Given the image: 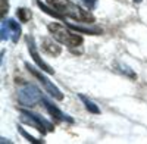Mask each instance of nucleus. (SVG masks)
<instances>
[{"label": "nucleus", "instance_id": "nucleus-2", "mask_svg": "<svg viewBox=\"0 0 147 144\" xmlns=\"http://www.w3.org/2000/svg\"><path fill=\"white\" fill-rule=\"evenodd\" d=\"M47 30L50 32V35L60 44H65L68 47H78L82 44V37L75 32H72L68 27L62 25L57 22H52L47 25Z\"/></svg>", "mask_w": 147, "mask_h": 144}, {"label": "nucleus", "instance_id": "nucleus-4", "mask_svg": "<svg viewBox=\"0 0 147 144\" xmlns=\"http://www.w3.org/2000/svg\"><path fill=\"white\" fill-rule=\"evenodd\" d=\"M28 50H30V55H31V57H32V61L37 63V66H38V68H41V71L47 72V74H55V71L40 57L38 52H37V49H35V44H34L32 38H28Z\"/></svg>", "mask_w": 147, "mask_h": 144}, {"label": "nucleus", "instance_id": "nucleus-5", "mask_svg": "<svg viewBox=\"0 0 147 144\" xmlns=\"http://www.w3.org/2000/svg\"><path fill=\"white\" fill-rule=\"evenodd\" d=\"M41 49L50 56H59L60 52H62L60 46L53 43V40H50V38H41Z\"/></svg>", "mask_w": 147, "mask_h": 144}, {"label": "nucleus", "instance_id": "nucleus-8", "mask_svg": "<svg viewBox=\"0 0 147 144\" xmlns=\"http://www.w3.org/2000/svg\"><path fill=\"white\" fill-rule=\"evenodd\" d=\"M69 28L77 32H84V34H90V35H99L102 32V30H88V28H81V27H75V25H69Z\"/></svg>", "mask_w": 147, "mask_h": 144}, {"label": "nucleus", "instance_id": "nucleus-3", "mask_svg": "<svg viewBox=\"0 0 147 144\" xmlns=\"http://www.w3.org/2000/svg\"><path fill=\"white\" fill-rule=\"evenodd\" d=\"M25 66H27V69L31 72V74L37 78V79H38L41 84H43V87L46 88V91L49 93V94H50L52 96V97L53 99H56V100H63V94L62 93H60V90L56 87V85H53V84L50 82V81H49L43 74H41V72L40 71H37L35 68H32V66H30L28 63H25Z\"/></svg>", "mask_w": 147, "mask_h": 144}, {"label": "nucleus", "instance_id": "nucleus-11", "mask_svg": "<svg viewBox=\"0 0 147 144\" xmlns=\"http://www.w3.org/2000/svg\"><path fill=\"white\" fill-rule=\"evenodd\" d=\"M18 129H19V133H21V134H22V135H24V137H25V138H27V140H28V141H30V143H40V141H38V140H35V138H34V137H32V135H30V134H28V133H25V131H24V129H22V128H21V127H18Z\"/></svg>", "mask_w": 147, "mask_h": 144}, {"label": "nucleus", "instance_id": "nucleus-6", "mask_svg": "<svg viewBox=\"0 0 147 144\" xmlns=\"http://www.w3.org/2000/svg\"><path fill=\"white\" fill-rule=\"evenodd\" d=\"M37 6H38L43 12H46V13L47 15H50V16H53V18H57V19H60V21H63L66 16L65 15H62V13H60V12L59 10H56V9H53L52 6L50 7H49V6H46L43 2H40V0H38V2H37Z\"/></svg>", "mask_w": 147, "mask_h": 144}, {"label": "nucleus", "instance_id": "nucleus-9", "mask_svg": "<svg viewBox=\"0 0 147 144\" xmlns=\"http://www.w3.org/2000/svg\"><path fill=\"white\" fill-rule=\"evenodd\" d=\"M81 99H82V102H84L85 107H87V110H90L91 113H99V112H100V109H99V107H97L91 100H87V99L84 97V96H81Z\"/></svg>", "mask_w": 147, "mask_h": 144}, {"label": "nucleus", "instance_id": "nucleus-1", "mask_svg": "<svg viewBox=\"0 0 147 144\" xmlns=\"http://www.w3.org/2000/svg\"><path fill=\"white\" fill-rule=\"evenodd\" d=\"M46 2L53 9L59 10L62 15H65L66 18H71L78 22H84V24L94 22V18L90 12L84 10L82 7H80L78 5L71 2V0H46Z\"/></svg>", "mask_w": 147, "mask_h": 144}, {"label": "nucleus", "instance_id": "nucleus-12", "mask_svg": "<svg viewBox=\"0 0 147 144\" xmlns=\"http://www.w3.org/2000/svg\"><path fill=\"white\" fill-rule=\"evenodd\" d=\"M7 9H9L7 0H2V18H5V15L7 13Z\"/></svg>", "mask_w": 147, "mask_h": 144}, {"label": "nucleus", "instance_id": "nucleus-7", "mask_svg": "<svg viewBox=\"0 0 147 144\" xmlns=\"http://www.w3.org/2000/svg\"><path fill=\"white\" fill-rule=\"evenodd\" d=\"M44 102V104H46V107H47V110H49V113H50L52 116H56L57 119H60V121H63V119H66V121H69V122H72V119L71 118H66V115H63L62 112H60L57 107H55V106H52L50 103H49L47 100H43Z\"/></svg>", "mask_w": 147, "mask_h": 144}, {"label": "nucleus", "instance_id": "nucleus-10", "mask_svg": "<svg viewBox=\"0 0 147 144\" xmlns=\"http://www.w3.org/2000/svg\"><path fill=\"white\" fill-rule=\"evenodd\" d=\"M16 15H18V18H19L21 22H27V21L31 18V12L27 10V9H24V7H21V9H18Z\"/></svg>", "mask_w": 147, "mask_h": 144}]
</instances>
